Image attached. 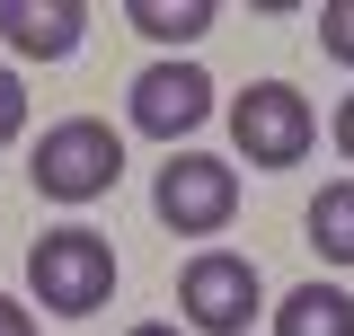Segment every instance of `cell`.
I'll list each match as a JSON object with an SVG mask.
<instances>
[{
    "label": "cell",
    "mask_w": 354,
    "mask_h": 336,
    "mask_svg": "<svg viewBox=\"0 0 354 336\" xmlns=\"http://www.w3.org/2000/svg\"><path fill=\"white\" fill-rule=\"evenodd\" d=\"M18 133H27V80H18V71H0V151H9Z\"/></svg>",
    "instance_id": "12"
},
{
    "label": "cell",
    "mask_w": 354,
    "mask_h": 336,
    "mask_svg": "<svg viewBox=\"0 0 354 336\" xmlns=\"http://www.w3.org/2000/svg\"><path fill=\"white\" fill-rule=\"evenodd\" d=\"M133 133H151V142H177V133H195L213 115V80H204V62H151L124 97Z\"/></svg>",
    "instance_id": "6"
},
{
    "label": "cell",
    "mask_w": 354,
    "mask_h": 336,
    "mask_svg": "<svg viewBox=\"0 0 354 336\" xmlns=\"http://www.w3.org/2000/svg\"><path fill=\"white\" fill-rule=\"evenodd\" d=\"M0 336H36V310H27V301H9V292H0Z\"/></svg>",
    "instance_id": "13"
},
{
    "label": "cell",
    "mask_w": 354,
    "mask_h": 336,
    "mask_svg": "<svg viewBox=\"0 0 354 336\" xmlns=\"http://www.w3.org/2000/svg\"><path fill=\"white\" fill-rule=\"evenodd\" d=\"M319 44L337 62H354V0H319Z\"/></svg>",
    "instance_id": "11"
},
{
    "label": "cell",
    "mask_w": 354,
    "mask_h": 336,
    "mask_svg": "<svg viewBox=\"0 0 354 336\" xmlns=\"http://www.w3.org/2000/svg\"><path fill=\"white\" fill-rule=\"evenodd\" d=\"M124 336H186L177 319H142V328H124Z\"/></svg>",
    "instance_id": "15"
},
{
    "label": "cell",
    "mask_w": 354,
    "mask_h": 336,
    "mask_svg": "<svg viewBox=\"0 0 354 336\" xmlns=\"http://www.w3.org/2000/svg\"><path fill=\"white\" fill-rule=\"evenodd\" d=\"M124 18H133L151 44H195V36L221 18V9H213V0H133Z\"/></svg>",
    "instance_id": "10"
},
{
    "label": "cell",
    "mask_w": 354,
    "mask_h": 336,
    "mask_svg": "<svg viewBox=\"0 0 354 336\" xmlns=\"http://www.w3.org/2000/svg\"><path fill=\"white\" fill-rule=\"evenodd\" d=\"M310 248L328 265H354V177H337V186L310 195Z\"/></svg>",
    "instance_id": "9"
},
{
    "label": "cell",
    "mask_w": 354,
    "mask_h": 336,
    "mask_svg": "<svg viewBox=\"0 0 354 336\" xmlns=\"http://www.w3.org/2000/svg\"><path fill=\"white\" fill-rule=\"evenodd\" d=\"M27 177H36V195H53V204H97L124 177V133L106 124V115H62L53 133H36Z\"/></svg>",
    "instance_id": "1"
},
{
    "label": "cell",
    "mask_w": 354,
    "mask_h": 336,
    "mask_svg": "<svg viewBox=\"0 0 354 336\" xmlns=\"http://www.w3.org/2000/svg\"><path fill=\"white\" fill-rule=\"evenodd\" d=\"M151 212L169 221L177 239H221L230 212H239V168L213 160V151H177L160 168V186H151Z\"/></svg>",
    "instance_id": "4"
},
{
    "label": "cell",
    "mask_w": 354,
    "mask_h": 336,
    "mask_svg": "<svg viewBox=\"0 0 354 336\" xmlns=\"http://www.w3.org/2000/svg\"><path fill=\"white\" fill-rule=\"evenodd\" d=\"M230 142L248 168H301L310 142H319V115L292 80H257L248 97H230Z\"/></svg>",
    "instance_id": "3"
},
{
    "label": "cell",
    "mask_w": 354,
    "mask_h": 336,
    "mask_svg": "<svg viewBox=\"0 0 354 336\" xmlns=\"http://www.w3.org/2000/svg\"><path fill=\"white\" fill-rule=\"evenodd\" d=\"M27 283L53 319H88V310H106L115 292V248L88 230V221H62V230H44L36 248H27Z\"/></svg>",
    "instance_id": "2"
},
{
    "label": "cell",
    "mask_w": 354,
    "mask_h": 336,
    "mask_svg": "<svg viewBox=\"0 0 354 336\" xmlns=\"http://www.w3.org/2000/svg\"><path fill=\"white\" fill-rule=\"evenodd\" d=\"M328 133H337V151H346V160H354V88H346V97H337V124H328Z\"/></svg>",
    "instance_id": "14"
},
{
    "label": "cell",
    "mask_w": 354,
    "mask_h": 336,
    "mask_svg": "<svg viewBox=\"0 0 354 336\" xmlns=\"http://www.w3.org/2000/svg\"><path fill=\"white\" fill-rule=\"evenodd\" d=\"M274 336H354V292L346 283H292L274 310Z\"/></svg>",
    "instance_id": "8"
},
{
    "label": "cell",
    "mask_w": 354,
    "mask_h": 336,
    "mask_svg": "<svg viewBox=\"0 0 354 336\" xmlns=\"http://www.w3.org/2000/svg\"><path fill=\"white\" fill-rule=\"evenodd\" d=\"M257 265L239 248H204V256H186V274H177V310H186V328H204V336H248V319H257Z\"/></svg>",
    "instance_id": "5"
},
{
    "label": "cell",
    "mask_w": 354,
    "mask_h": 336,
    "mask_svg": "<svg viewBox=\"0 0 354 336\" xmlns=\"http://www.w3.org/2000/svg\"><path fill=\"white\" fill-rule=\"evenodd\" d=\"M80 27H88V0H0V36H9L18 62L80 53Z\"/></svg>",
    "instance_id": "7"
}]
</instances>
